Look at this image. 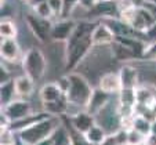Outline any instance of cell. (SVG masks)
I'll list each match as a JSON object with an SVG mask.
<instances>
[{"instance_id": "cell-1", "label": "cell", "mask_w": 156, "mask_h": 145, "mask_svg": "<svg viewBox=\"0 0 156 145\" xmlns=\"http://www.w3.org/2000/svg\"><path fill=\"white\" fill-rule=\"evenodd\" d=\"M98 21H80L77 22L72 36L65 43V71L71 73L83 61L88 51L94 47L93 32Z\"/></svg>"}, {"instance_id": "cell-2", "label": "cell", "mask_w": 156, "mask_h": 145, "mask_svg": "<svg viewBox=\"0 0 156 145\" xmlns=\"http://www.w3.org/2000/svg\"><path fill=\"white\" fill-rule=\"evenodd\" d=\"M59 126H62L61 120L55 116H50V118L43 119L29 127L21 130L20 133H17V136L25 145H35L37 142L53 137V134L55 133V130Z\"/></svg>"}, {"instance_id": "cell-3", "label": "cell", "mask_w": 156, "mask_h": 145, "mask_svg": "<svg viewBox=\"0 0 156 145\" xmlns=\"http://www.w3.org/2000/svg\"><path fill=\"white\" fill-rule=\"evenodd\" d=\"M69 77V90L66 93V98L69 101V105L79 108H86L88 105V101L91 98L94 89L87 82L84 76L80 73L71 72L68 73Z\"/></svg>"}, {"instance_id": "cell-4", "label": "cell", "mask_w": 156, "mask_h": 145, "mask_svg": "<svg viewBox=\"0 0 156 145\" xmlns=\"http://www.w3.org/2000/svg\"><path fill=\"white\" fill-rule=\"evenodd\" d=\"M122 21H124L134 32H138L144 35L151 27L156 22L153 14L145 7H136L129 11H124L119 14Z\"/></svg>"}, {"instance_id": "cell-5", "label": "cell", "mask_w": 156, "mask_h": 145, "mask_svg": "<svg viewBox=\"0 0 156 145\" xmlns=\"http://www.w3.org/2000/svg\"><path fill=\"white\" fill-rule=\"evenodd\" d=\"M22 68L25 75L32 77L35 82H39L44 76V72L47 68L44 54L39 48H29L22 58Z\"/></svg>"}, {"instance_id": "cell-6", "label": "cell", "mask_w": 156, "mask_h": 145, "mask_svg": "<svg viewBox=\"0 0 156 145\" xmlns=\"http://www.w3.org/2000/svg\"><path fill=\"white\" fill-rule=\"evenodd\" d=\"M2 115L6 116L10 123L20 122L22 119L28 118L29 115H32L30 113V104L25 100H21V98L14 100L9 105L2 108Z\"/></svg>"}, {"instance_id": "cell-7", "label": "cell", "mask_w": 156, "mask_h": 145, "mask_svg": "<svg viewBox=\"0 0 156 145\" xmlns=\"http://www.w3.org/2000/svg\"><path fill=\"white\" fill-rule=\"evenodd\" d=\"M27 24L29 25L32 33L39 39L40 41H47L48 39H51V22L48 19H43L39 18L37 15L33 14H28L27 15Z\"/></svg>"}, {"instance_id": "cell-8", "label": "cell", "mask_w": 156, "mask_h": 145, "mask_svg": "<svg viewBox=\"0 0 156 145\" xmlns=\"http://www.w3.org/2000/svg\"><path fill=\"white\" fill-rule=\"evenodd\" d=\"M69 124H71L76 131H79V133H82V134H86L94 124H97V120H95L94 115L88 113L87 111H79V112L73 113V115L69 118Z\"/></svg>"}, {"instance_id": "cell-9", "label": "cell", "mask_w": 156, "mask_h": 145, "mask_svg": "<svg viewBox=\"0 0 156 145\" xmlns=\"http://www.w3.org/2000/svg\"><path fill=\"white\" fill-rule=\"evenodd\" d=\"M76 25V21L69 19V18L59 21V22L54 24L53 28H51V39L55 41H65L66 43L69 40V37L72 36V33H73Z\"/></svg>"}, {"instance_id": "cell-10", "label": "cell", "mask_w": 156, "mask_h": 145, "mask_svg": "<svg viewBox=\"0 0 156 145\" xmlns=\"http://www.w3.org/2000/svg\"><path fill=\"white\" fill-rule=\"evenodd\" d=\"M116 41V35L113 30L105 24V22H98L93 32V43L94 46H105V44H113Z\"/></svg>"}, {"instance_id": "cell-11", "label": "cell", "mask_w": 156, "mask_h": 145, "mask_svg": "<svg viewBox=\"0 0 156 145\" xmlns=\"http://www.w3.org/2000/svg\"><path fill=\"white\" fill-rule=\"evenodd\" d=\"M109 95L111 94L105 93L104 90H101L100 87L94 89L91 98L88 101V105L86 107V111H87L88 113H91V115H97L98 112H101L109 104Z\"/></svg>"}, {"instance_id": "cell-12", "label": "cell", "mask_w": 156, "mask_h": 145, "mask_svg": "<svg viewBox=\"0 0 156 145\" xmlns=\"http://www.w3.org/2000/svg\"><path fill=\"white\" fill-rule=\"evenodd\" d=\"M0 55L6 62H15L20 57V46L15 39H2Z\"/></svg>"}, {"instance_id": "cell-13", "label": "cell", "mask_w": 156, "mask_h": 145, "mask_svg": "<svg viewBox=\"0 0 156 145\" xmlns=\"http://www.w3.org/2000/svg\"><path fill=\"white\" fill-rule=\"evenodd\" d=\"M122 89H133L138 87V71L131 65H123L119 71Z\"/></svg>"}, {"instance_id": "cell-14", "label": "cell", "mask_w": 156, "mask_h": 145, "mask_svg": "<svg viewBox=\"0 0 156 145\" xmlns=\"http://www.w3.org/2000/svg\"><path fill=\"white\" fill-rule=\"evenodd\" d=\"M101 90H104L108 94H113V93H120L122 90V83H120V76L119 73L115 72H109L101 76L100 84H98Z\"/></svg>"}, {"instance_id": "cell-15", "label": "cell", "mask_w": 156, "mask_h": 145, "mask_svg": "<svg viewBox=\"0 0 156 145\" xmlns=\"http://www.w3.org/2000/svg\"><path fill=\"white\" fill-rule=\"evenodd\" d=\"M66 97V95L62 93V90L59 89L58 83H46L43 87L40 89V100L41 104L46 102H54V101H58L61 98Z\"/></svg>"}, {"instance_id": "cell-16", "label": "cell", "mask_w": 156, "mask_h": 145, "mask_svg": "<svg viewBox=\"0 0 156 145\" xmlns=\"http://www.w3.org/2000/svg\"><path fill=\"white\" fill-rule=\"evenodd\" d=\"M14 87L18 97H29L35 90V80L24 73L14 79Z\"/></svg>"}, {"instance_id": "cell-17", "label": "cell", "mask_w": 156, "mask_h": 145, "mask_svg": "<svg viewBox=\"0 0 156 145\" xmlns=\"http://www.w3.org/2000/svg\"><path fill=\"white\" fill-rule=\"evenodd\" d=\"M68 107H71V105H69V101L66 97L61 98V100H58V101H54V102L43 104L44 112L48 113L50 116H55V118H58V116H61V115H65V113L68 112Z\"/></svg>"}, {"instance_id": "cell-18", "label": "cell", "mask_w": 156, "mask_h": 145, "mask_svg": "<svg viewBox=\"0 0 156 145\" xmlns=\"http://www.w3.org/2000/svg\"><path fill=\"white\" fill-rule=\"evenodd\" d=\"M84 138L88 145H101L106 138L105 129L101 127L100 124H94V126L84 134Z\"/></svg>"}, {"instance_id": "cell-19", "label": "cell", "mask_w": 156, "mask_h": 145, "mask_svg": "<svg viewBox=\"0 0 156 145\" xmlns=\"http://www.w3.org/2000/svg\"><path fill=\"white\" fill-rule=\"evenodd\" d=\"M15 87H14V80L9 83H4L0 86V102H2V108H4L6 105H9L10 102H12V97H15Z\"/></svg>"}, {"instance_id": "cell-20", "label": "cell", "mask_w": 156, "mask_h": 145, "mask_svg": "<svg viewBox=\"0 0 156 145\" xmlns=\"http://www.w3.org/2000/svg\"><path fill=\"white\" fill-rule=\"evenodd\" d=\"M134 123H133V130H137L138 133H141L142 136L148 137L151 134V124L152 120H149L148 118H145L144 115H136L134 116Z\"/></svg>"}, {"instance_id": "cell-21", "label": "cell", "mask_w": 156, "mask_h": 145, "mask_svg": "<svg viewBox=\"0 0 156 145\" xmlns=\"http://www.w3.org/2000/svg\"><path fill=\"white\" fill-rule=\"evenodd\" d=\"M0 36L2 39H15L17 36V27L9 18H3L0 22Z\"/></svg>"}, {"instance_id": "cell-22", "label": "cell", "mask_w": 156, "mask_h": 145, "mask_svg": "<svg viewBox=\"0 0 156 145\" xmlns=\"http://www.w3.org/2000/svg\"><path fill=\"white\" fill-rule=\"evenodd\" d=\"M147 137L142 136L137 130L127 131V145H144Z\"/></svg>"}, {"instance_id": "cell-23", "label": "cell", "mask_w": 156, "mask_h": 145, "mask_svg": "<svg viewBox=\"0 0 156 145\" xmlns=\"http://www.w3.org/2000/svg\"><path fill=\"white\" fill-rule=\"evenodd\" d=\"M33 11H35V14L37 15L39 18H43V19H51V17H54L53 11H51L50 6H48V3L46 2V3L43 4H39L37 7H35L33 9Z\"/></svg>"}, {"instance_id": "cell-24", "label": "cell", "mask_w": 156, "mask_h": 145, "mask_svg": "<svg viewBox=\"0 0 156 145\" xmlns=\"http://www.w3.org/2000/svg\"><path fill=\"white\" fill-rule=\"evenodd\" d=\"M64 3V11H62V19H68V17L72 14L75 7L80 4V0H62Z\"/></svg>"}, {"instance_id": "cell-25", "label": "cell", "mask_w": 156, "mask_h": 145, "mask_svg": "<svg viewBox=\"0 0 156 145\" xmlns=\"http://www.w3.org/2000/svg\"><path fill=\"white\" fill-rule=\"evenodd\" d=\"M47 3L50 6L51 11H53L54 17H62V11H64L62 0H47Z\"/></svg>"}, {"instance_id": "cell-26", "label": "cell", "mask_w": 156, "mask_h": 145, "mask_svg": "<svg viewBox=\"0 0 156 145\" xmlns=\"http://www.w3.org/2000/svg\"><path fill=\"white\" fill-rule=\"evenodd\" d=\"M142 59H147V61H156V43H149L147 44L142 54Z\"/></svg>"}, {"instance_id": "cell-27", "label": "cell", "mask_w": 156, "mask_h": 145, "mask_svg": "<svg viewBox=\"0 0 156 145\" xmlns=\"http://www.w3.org/2000/svg\"><path fill=\"white\" fill-rule=\"evenodd\" d=\"M123 141H120V133L119 134H109L106 136L105 141L101 145H120Z\"/></svg>"}, {"instance_id": "cell-28", "label": "cell", "mask_w": 156, "mask_h": 145, "mask_svg": "<svg viewBox=\"0 0 156 145\" xmlns=\"http://www.w3.org/2000/svg\"><path fill=\"white\" fill-rule=\"evenodd\" d=\"M144 36H145V39H147V41H149V43H156V22L144 33Z\"/></svg>"}, {"instance_id": "cell-29", "label": "cell", "mask_w": 156, "mask_h": 145, "mask_svg": "<svg viewBox=\"0 0 156 145\" xmlns=\"http://www.w3.org/2000/svg\"><path fill=\"white\" fill-rule=\"evenodd\" d=\"M0 71H2V80H0V84H4V83H9V82H11V76H10V72L9 71H6L4 69V65H2V68H0Z\"/></svg>"}, {"instance_id": "cell-30", "label": "cell", "mask_w": 156, "mask_h": 145, "mask_svg": "<svg viewBox=\"0 0 156 145\" xmlns=\"http://www.w3.org/2000/svg\"><path fill=\"white\" fill-rule=\"evenodd\" d=\"M95 4H97V0H80V6H82L83 9H86L87 11L91 10Z\"/></svg>"}, {"instance_id": "cell-31", "label": "cell", "mask_w": 156, "mask_h": 145, "mask_svg": "<svg viewBox=\"0 0 156 145\" xmlns=\"http://www.w3.org/2000/svg\"><path fill=\"white\" fill-rule=\"evenodd\" d=\"M144 145H156V134H149L145 140Z\"/></svg>"}, {"instance_id": "cell-32", "label": "cell", "mask_w": 156, "mask_h": 145, "mask_svg": "<svg viewBox=\"0 0 156 145\" xmlns=\"http://www.w3.org/2000/svg\"><path fill=\"white\" fill-rule=\"evenodd\" d=\"M46 2H47V0H28V4H29L32 9H35L39 4H43V3H46Z\"/></svg>"}, {"instance_id": "cell-33", "label": "cell", "mask_w": 156, "mask_h": 145, "mask_svg": "<svg viewBox=\"0 0 156 145\" xmlns=\"http://www.w3.org/2000/svg\"><path fill=\"white\" fill-rule=\"evenodd\" d=\"M35 145H54V140H53V137H50V138L44 140V141H40Z\"/></svg>"}, {"instance_id": "cell-34", "label": "cell", "mask_w": 156, "mask_h": 145, "mask_svg": "<svg viewBox=\"0 0 156 145\" xmlns=\"http://www.w3.org/2000/svg\"><path fill=\"white\" fill-rule=\"evenodd\" d=\"M151 134H156V119H153L151 124Z\"/></svg>"}, {"instance_id": "cell-35", "label": "cell", "mask_w": 156, "mask_h": 145, "mask_svg": "<svg viewBox=\"0 0 156 145\" xmlns=\"http://www.w3.org/2000/svg\"><path fill=\"white\" fill-rule=\"evenodd\" d=\"M118 0H97V3H116Z\"/></svg>"}, {"instance_id": "cell-36", "label": "cell", "mask_w": 156, "mask_h": 145, "mask_svg": "<svg viewBox=\"0 0 156 145\" xmlns=\"http://www.w3.org/2000/svg\"><path fill=\"white\" fill-rule=\"evenodd\" d=\"M14 145H25V144H24V142H22V141H21V140H20V137L17 136V140H15V144H14Z\"/></svg>"}, {"instance_id": "cell-37", "label": "cell", "mask_w": 156, "mask_h": 145, "mask_svg": "<svg viewBox=\"0 0 156 145\" xmlns=\"http://www.w3.org/2000/svg\"><path fill=\"white\" fill-rule=\"evenodd\" d=\"M145 3H149V4H152V6H156V0H144Z\"/></svg>"}, {"instance_id": "cell-38", "label": "cell", "mask_w": 156, "mask_h": 145, "mask_svg": "<svg viewBox=\"0 0 156 145\" xmlns=\"http://www.w3.org/2000/svg\"><path fill=\"white\" fill-rule=\"evenodd\" d=\"M25 2H28V0H25Z\"/></svg>"}, {"instance_id": "cell-39", "label": "cell", "mask_w": 156, "mask_h": 145, "mask_svg": "<svg viewBox=\"0 0 156 145\" xmlns=\"http://www.w3.org/2000/svg\"><path fill=\"white\" fill-rule=\"evenodd\" d=\"M69 145H72V144H69Z\"/></svg>"}]
</instances>
